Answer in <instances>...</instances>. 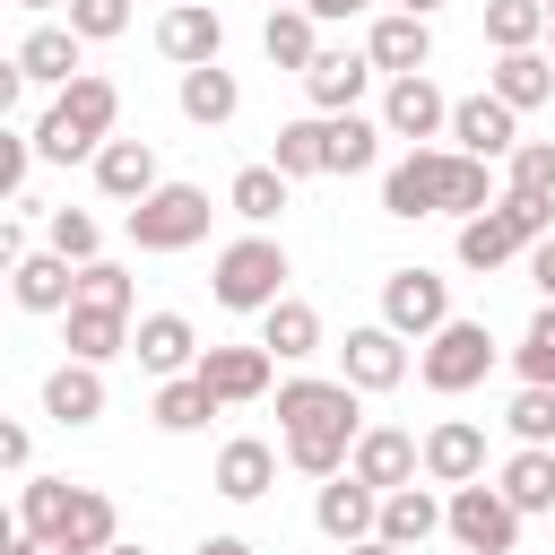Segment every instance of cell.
<instances>
[{"label":"cell","mask_w":555,"mask_h":555,"mask_svg":"<svg viewBox=\"0 0 555 555\" xmlns=\"http://www.w3.org/2000/svg\"><path fill=\"white\" fill-rule=\"evenodd\" d=\"M356 442H364V390L321 382V373L278 382V451H286V468H304L321 486V477H338L356 460Z\"/></svg>","instance_id":"cell-1"},{"label":"cell","mask_w":555,"mask_h":555,"mask_svg":"<svg viewBox=\"0 0 555 555\" xmlns=\"http://www.w3.org/2000/svg\"><path fill=\"white\" fill-rule=\"evenodd\" d=\"M17 529L43 538L52 555H104L121 538V512L104 486H69V477H26L17 486Z\"/></svg>","instance_id":"cell-2"},{"label":"cell","mask_w":555,"mask_h":555,"mask_svg":"<svg viewBox=\"0 0 555 555\" xmlns=\"http://www.w3.org/2000/svg\"><path fill=\"white\" fill-rule=\"evenodd\" d=\"M104 139H121V87L104 78V69H87L78 87H61L52 104H43V121H35V156L43 165H95L104 156Z\"/></svg>","instance_id":"cell-3"},{"label":"cell","mask_w":555,"mask_h":555,"mask_svg":"<svg viewBox=\"0 0 555 555\" xmlns=\"http://www.w3.org/2000/svg\"><path fill=\"white\" fill-rule=\"evenodd\" d=\"M286 278H295V260H286V243L278 234H234L225 251H217V269H208V295L225 304V312H269V304H286Z\"/></svg>","instance_id":"cell-4"},{"label":"cell","mask_w":555,"mask_h":555,"mask_svg":"<svg viewBox=\"0 0 555 555\" xmlns=\"http://www.w3.org/2000/svg\"><path fill=\"white\" fill-rule=\"evenodd\" d=\"M555 234V199H494L486 217H468L460 225V269H503V260H529V243H546Z\"/></svg>","instance_id":"cell-5"},{"label":"cell","mask_w":555,"mask_h":555,"mask_svg":"<svg viewBox=\"0 0 555 555\" xmlns=\"http://www.w3.org/2000/svg\"><path fill=\"white\" fill-rule=\"evenodd\" d=\"M494 356H503V347H494V330L460 312V321H442V330L416 347V382H425L434 399H460V390H477V382L494 373Z\"/></svg>","instance_id":"cell-6"},{"label":"cell","mask_w":555,"mask_h":555,"mask_svg":"<svg viewBox=\"0 0 555 555\" xmlns=\"http://www.w3.org/2000/svg\"><path fill=\"white\" fill-rule=\"evenodd\" d=\"M208 191L199 182H165V191H147L139 208H121V225H130V243L139 251H191V243H208Z\"/></svg>","instance_id":"cell-7"},{"label":"cell","mask_w":555,"mask_h":555,"mask_svg":"<svg viewBox=\"0 0 555 555\" xmlns=\"http://www.w3.org/2000/svg\"><path fill=\"white\" fill-rule=\"evenodd\" d=\"M442 538L460 546V555H512L520 546V512H512V494L503 486H451L442 494Z\"/></svg>","instance_id":"cell-8"},{"label":"cell","mask_w":555,"mask_h":555,"mask_svg":"<svg viewBox=\"0 0 555 555\" xmlns=\"http://www.w3.org/2000/svg\"><path fill=\"white\" fill-rule=\"evenodd\" d=\"M442 321H460V312H451V278H434V269H416V260L382 278V330H399L408 347H425Z\"/></svg>","instance_id":"cell-9"},{"label":"cell","mask_w":555,"mask_h":555,"mask_svg":"<svg viewBox=\"0 0 555 555\" xmlns=\"http://www.w3.org/2000/svg\"><path fill=\"white\" fill-rule=\"evenodd\" d=\"M373 121H382L399 147H451V95H442L434 78H390Z\"/></svg>","instance_id":"cell-10"},{"label":"cell","mask_w":555,"mask_h":555,"mask_svg":"<svg viewBox=\"0 0 555 555\" xmlns=\"http://www.w3.org/2000/svg\"><path fill=\"white\" fill-rule=\"evenodd\" d=\"M451 208V147H408L390 173H382V217H442Z\"/></svg>","instance_id":"cell-11"},{"label":"cell","mask_w":555,"mask_h":555,"mask_svg":"<svg viewBox=\"0 0 555 555\" xmlns=\"http://www.w3.org/2000/svg\"><path fill=\"white\" fill-rule=\"evenodd\" d=\"M9 61H17V78H26V87H52V95H61V87H78V78H87V35H78L69 17H43V26H26V35H17V52H9Z\"/></svg>","instance_id":"cell-12"},{"label":"cell","mask_w":555,"mask_h":555,"mask_svg":"<svg viewBox=\"0 0 555 555\" xmlns=\"http://www.w3.org/2000/svg\"><path fill=\"white\" fill-rule=\"evenodd\" d=\"M312 529H321L330 546H364V538H382V494H373L356 468H338V477H321V494H312Z\"/></svg>","instance_id":"cell-13"},{"label":"cell","mask_w":555,"mask_h":555,"mask_svg":"<svg viewBox=\"0 0 555 555\" xmlns=\"http://www.w3.org/2000/svg\"><path fill=\"white\" fill-rule=\"evenodd\" d=\"M451 147L460 156H477V165H512V147H520V113L486 87V95H460L451 104Z\"/></svg>","instance_id":"cell-14"},{"label":"cell","mask_w":555,"mask_h":555,"mask_svg":"<svg viewBox=\"0 0 555 555\" xmlns=\"http://www.w3.org/2000/svg\"><path fill=\"white\" fill-rule=\"evenodd\" d=\"M408 364H416V356H408V338H399V330H382V321L347 330V347H338V382H347V390H364V399H373V390H399V382H408Z\"/></svg>","instance_id":"cell-15"},{"label":"cell","mask_w":555,"mask_h":555,"mask_svg":"<svg viewBox=\"0 0 555 555\" xmlns=\"http://www.w3.org/2000/svg\"><path fill=\"white\" fill-rule=\"evenodd\" d=\"M156 52H165L173 69H217V61H225V17H217L208 0H173V9L156 17Z\"/></svg>","instance_id":"cell-16"},{"label":"cell","mask_w":555,"mask_h":555,"mask_svg":"<svg viewBox=\"0 0 555 555\" xmlns=\"http://www.w3.org/2000/svg\"><path fill=\"white\" fill-rule=\"evenodd\" d=\"M373 78H382V69H373V52H364V43H356V52H347V43H321V61L304 69V95H312V113H321V121H338V113H356V104H364V87H373Z\"/></svg>","instance_id":"cell-17"},{"label":"cell","mask_w":555,"mask_h":555,"mask_svg":"<svg viewBox=\"0 0 555 555\" xmlns=\"http://www.w3.org/2000/svg\"><path fill=\"white\" fill-rule=\"evenodd\" d=\"M364 52L382 78H425L434 69V17H408V9H382L364 26Z\"/></svg>","instance_id":"cell-18"},{"label":"cell","mask_w":555,"mask_h":555,"mask_svg":"<svg viewBox=\"0 0 555 555\" xmlns=\"http://www.w3.org/2000/svg\"><path fill=\"white\" fill-rule=\"evenodd\" d=\"M130 356H139V373H156V382H182V373H199V330L182 321V312H139V330H130Z\"/></svg>","instance_id":"cell-19"},{"label":"cell","mask_w":555,"mask_h":555,"mask_svg":"<svg viewBox=\"0 0 555 555\" xmlns=\"http://www.w3.org/2000/svg\"><path fill=\"white\" fill-rule=\"evenodd\" d=\"M373 494H399V486H416L425 477V442L408 434V425H364V442H356V460H347Z\"/></svg>","instance_id":"cell-20"},{"label":"cell","mask_w":555,"mask_h":555,"mask_svg":"<svg viewBox=\"0 0 555 555\" xmlns=\"http://www.w3.org/2000/svg\"><path fill=\"white\" fill-rule=\"evenodd\" d=\"M199 382L217 390V408H251V399H269V382H278V356L251 338V347H208L199 356Z\"/></svg>","instance_id":"cell-21"},{"label":"cell","mask_w":555,"mask_h":555,"mask_svg":"<svg viewBox=\"0 0 555 555\" xmlns=\"http://www.w3.org/2000/svg\"><path fill=\"white\" fill-rule=\"evenodd\" d=\"M477 477H486V425L468 416L425 425V486H477Z\"/></svg>","instance_id":"cell-22"},{"label":"cell","mask_w":555,"mask_h":555,"mask_svg":"<svg viewBox=\"0 0 555 555\" xmlns=\"http://www.w3.org/2000/svg\"><path fill=\"white\" fill-rule=\"evenodd\" d=\"M278 442H260V434H234V442H217V468H208V486L225 494V503H260L269 486H278Z\"/></svg>","instance_id":"cell-23"},{"label":"cell","mask_w":555,"mask_h":555,"mask_svg":"<svg viewBox=\"0 0 555 555\" xmlns=\"http://www.w3.org/2000/svg\"><path fill=\"white\" fill-rule=\"evenodd\" d=\"M104 399H113V390H104V364H78V356H69V364H52V373H43V416H52L61 434L95 425V416H104Z\"/></svg>","instance_id":"cell-24"},{"label":"cell","mask_w":555,"mask_h":555,"mask_svg":"<svg viewBox=\"0 0 555 555\" xmlns=\"http://www.w3.org/2000/svg\"><path fill=\"white\" fill-rule=\"evenodd\" d=\"M95 191H104V199H121V208H139L147 191H165L156 147H147V139H104V156H95Z\"/></svg>","instance_id":"cell-25"},{"label":"cell","mask_w":555,"mask_h":555,"mask_svg":"<svg viewBox=\"0 0 555 555\" xmlns=\"http://www.w3.org/2000/svg\"><path fill=\"white\" fill-rule=\"evenodd\" d=\"M9 295L26 304V312H69L78 304V260H61V251H26L17 269H9Z\"/></svg>","instance_id":"cell-26"},{"label":"cell","mask_w":555,"mask_h":555,"mask_svg":"<svg viewBox=\"0 0 555 555\" xmlns=\"http://www.w3.org/2000/svg\"><path fill=\"white\" fill-rule=\"evenodd\" d=\"M173 104H182V121H191V130H225V121L243 113V78H234L225 61H217V69H182Z\"/></svg>","instance_id":"cell-27"},{"label":"cell","mask_w":555,"mask_h":555,"mask_svg":"<svg viewBox=\"0 0 555 555\" xmlns=\"http://www.w3.org/2000/svg\"><path fill=\"white\" fill-rule=\"evenodd\" d=\"M130 312H95V304H69L61 312V347L78 356V364H113V356H130Z\"/></svg>","instance_id":"cell-28"},{"label":"cell","mask_w":555,"mask_h":555,"mask_svg":"<svg viewBox=\"0 0 555 555\" xmlns=\"http://www.w3.org/2000/svg\"><path fill=\"white\" fill-rule=\"evenodd\" d=\"M286 199H295V182H286V173H278L269 156H260V165H243V173L225 182V208H234V217H243L251 234H269V225L286 217Z\"/></svg>","instance_id":"cell-29"},{"label":"cell","mask_w":555,"mask_h":555,"mask_svg":"<svg viewBox=\"0 0 555 555\" xmlns=\"http://www.w3.org/2000/svg\"><path fill=\"white\" fill-rule=\"evenodd\" d=\"M260 52H269V69H295L304 78L321 61V17L312 9H269L260 17Z\"/></svg>","instance_id":"cell-30"},{"label":"cell","mask_w":555,"mask_h":555,"mask_svg":"<svg viewBox=\"0 0 555 555\" xmlns=\"http://www.w3.org/2000/svg\"><path fill=\"white\" fill-rule=\"evenodd\" d=\"M486 87H494V95H503L512 113H538V104L555 95V52H494Z\"/></svg>","instance_id":"cell-31"},{"label":"cell","mask_w":555,"mask_h":555,"mask_svg":"<svg viewBox=\"0 0 555 555\" xmlns=\"http://www.w3.org/2000/svg\"><path fill=\"white\" fill-rule=\"evenodd\" d=\"M269 165H278L286 182H312V173H330V121H321V113H295V121H278V139H269Z\"/></svg>","instance_id":"cell-32"},{"label":"cell","mask_w":555,"mask_h":555,"mask_svg":"<svg viewBox=\"0 0 555 555\" xmlns=\"http://www.w3.org/2000/svg\"><path fill=\"white\" fill-rule=\"evenodd\" d=\"M382 538H390L399 555H416L425 538H442V494H434V486H399V494H382Z\"/></svg>","instance_id":"cell-33"},{"label":"cell","mask_w":555,"mask_h":555,"mask_svg":"<svg viewBox=\"0 0 555 555\" xmlns=\"http://www.w3.org/2000/svg\"><path fill=\"white\" fill-rule=\"evenodd\" d=\"M260 347H269L278 364H304V356H321V312H312L304 295L269 304V312H260Z\"/></svg>","instance_id":"cell-34"},{"label":"cell","mask_w":555,"mask_h":555,"mask_svg":"<svg viewBox=\"0 0 555 555\" xmlns=\"http://www.w3.org/2000/svg\"><path fill=\"white\" fill-rule=\"evenodd\" d=\"M494 486L512 494V512H520V520H529V512H546V520H555V451H529V442H520V451L494 468Z\"/></svg>","instance_id":"cell-35"},{"label":"cell","mask_w":555,"mask_h":555,"mask_svg":"<svg viewBox=\"0 0 555 555\" xmlns=\"http://www.w3.org/2000/svg\"><path fill=\"white\" fill-rule=\"evenodd\" d=\"M147 416H156L165 434H199V425H208V416H225V408H217V390H208L199 373H182V382H156Z\"/></svg>","instance_id":"cell-36"},{"label":"cell","mask_w":555,"mask_h":555,"mask_svg":"<svg viewBox=\"0 0 555 555\" xmlns=\"http://www.w3.org/2000/svg\"><path fill=\"white\" fill-rule=\"evenodd\" d=\"M486 43L494 52H546V0H486Z\"/></svg>","instance_id":"cell-37"},{"label":"cell","mask_w":555,"mask_h":555,"mask_svg":"<svg viewBox=\"0 0 555 555\" xmlns=\"http://www.w3.org/2000/svg\"><path fill=\"white\" fill-rule=\"evenodd\" d=\"M382 139H390V130H382L373 113H338V121H330V173H373V165H382Z\"/></svg>","instance_id":"cell-38"},{"label":"cell","mask_w":555,"mask_h":555,"mask_svg":"<svg viewBox=\"0 0 555 555\" xmlns=\"http://www.w3.org/2000/svg\"><path fill=\"white\" fill-rule=\"evenodd\" d=\"M43 251H61V260L87 269V260H104V225H95L87 208H52V217H43Z\"/></svg>","instance_id":"cell-39"},{"label":"cell","mask_w":555,"mask_h":555,"mask_svg":"<svg viewBox=\"0 0 555 555\" xmlns=\"http://www.w3.org/2000/svg\"><path fill=\"white\" fill-rule=\"evenodd\" d=\"M503 191L512 199H555V139H520L512 165H503Z\"/></svg>","instance_id":"cell-40"},{"label":"cell","mask_w":555,"mask_h":555,"mask_svg":"<svg viewBox=\"0 0 555 555\" xmlns=\"http://www.w3.org/2000/svg\"><path fill=\"white\" fill-rule=\"evenodd\" d=\"M503 425H512V442H529V451H555V390L520 382V390H512V408H503Z\"/></svg>","instance_id":"cell-41"},{"label":"cell","mask_w":555,"mask_h":555,"mask_svg":"<svg viewBox=\"0 0 555 555\" xmlns=\"http://www.w3.org/2000/svg\"><path fill=\"white\" fill-rule=\"evenodd\" d=\"M512 373L538 382V390H555V304L529 312V330H520V347H512Z\"/></svg>","instance_id":"cell-42"},{"label":"cell","mask_w":555,"mask_h":555,"mask_svg":"<svg viewBox=\"0 0 555 555\" xmlns=\"http://www.w3.org/2000/svg\"><path fill=\"white\" fill-rule=\"evenodd\" d=\"M78 304H95V312H130L139 286H130L121 260H87V269H78Z\"/></svg>","instance_id":"cell-43"},{"label":"cell","mask_w":555,"mask_h":555,"mask_svg":"<svg viewBox=\"0 0 555 555\" xmlns=\"http://www.w3.org/2000/svg\"><path fill=\"white\" fill-rule=\"evenodd\" d=\"M43 156H35V130H0V191H9V208H26V173H35Z\"/></svg>","instance_id":"cell-44"},{"label":"cell","mask_w":555,"mask_h":555,"mask_svg":"<svg viewBox=\"0 0 555 555\" xmlns=\"http://www.w3.org/2000/svg\"><path fill=\"white\" fill-rule=\"evenodd\" d=\"M69 26H78L87 43H113V35L130 26V0H69Z\"/></svg>","instance_id":"cell-45"},{"label":"cell","mask_w":555,"mask_h":555,"mask_svg":"<svg viewBox=\"0 0 555 555\" xmlns=\"http://www.w3.org/2000/svg\"><path fill=\"white\" fill-rule=\"evenodd\" d=\"M520 269H529L538 304H555V234H546V243H529V260H520Z\"/></svg>","instance_id":"cell-46"},{"label":"cell","mask_w":555,"mask_h":555,"mask_svg":"<svg viewBox=\"0 0 555 555\" xmlns=\"http://www.w3.org/2000/svg\"><path fill=\"white\" fill-rule=\"evenodd\" d=\"M26 460H35V434H26V425H0V468L26 477Z\"/></svg>","instance_id":"cell-47"},{"label":"cell","mask_w":555,"mask_h":555,"mask_svg":"<svg viewBox=\"0 0 555 555\" xmlns=\"http://www.w3.org/2000/svg\"><path fill=\"white\" fill-rule=\"evenodd\" d=\"M304 9H312V17H321V26H347V17H373V9H382V0H304Z\"/></svg>","instance_id":"cell-48"},{"label":"cell","mask_w":555,"mask_h":555,"mask_svg":"<svg viewBox=\"0 0 555 555\" xmlns=\"http://www.w3.org/2000/svg\"><path fill=\"white\" fill-rule=\"evenodd\" d=\"M199 555H260L251 538H199Z\"/></svg>","instance_id":"cell-49"},{"label":"cell","mask_w":555,"mask_h":555,"mask_svg":"<svg viewBox=\"0 0 555 555\" xmlns=\"http://www.w3.org/2000/svg\"><path fill=\"white\" fill-rule=\"evenodd\" d=\"M338 555H399L390 538H364V546H338Z\"/></svg>","instance_id":"cell-50"},{"label":"cell","mask_w":555,"mask_h":555,"mask_svg":"<svg viewBox=\"0 0 555 555\" xmlns=\"http://www.w3.org/2000/svg\"><path fill=\"white\" fill-rule=\"evenodd\" d=\"M390 9H408V17H434V9H442V0H390Z\"/></svg>","instance_id":"cell-51"},{"label":"cell","mask_w":555,"mask_h":555,"mask_svg":"<svg viewBox=\"0 0 555 555\" xmlns=\"http://www.w3.org/2000/svg\"><path fill=\"white\" fill-rule=\"evenodd\" d=\"M104 555H147V546H139V538H113V546H104Z\"/></svg>","instance_id":"cell-52"},{"label":"cell","mask_w":555,"mask_h":555,"mask_svg":"<svg viewBox=\"0 0 555 555\" xmlns=\"http://www.w3.org/2000/svg\"><path fill=\"white\" fill-rule=\"evenodd\" d=\"M17 9H35V17H43V9H69V0H17Z\"/></svg>","instance_id":"cell-53"},{"label":"cell","mask_w":555,"mask_h":555,"mask_svg":"<svg viewBox=\"0 0 555 555\" xmlns=\"http://www.w3.org/2000/svg\"><path fill=\"white\" fill-rule=\"evenodd\" d=\"M546 52H555V0H546Z\"/></svg>","instance_id":"cell-54"},{"label":"cell","mask_w":555,"mask_h":555,"mask_svg":"<svg viewBox=\"0 0 555 555\" xmlns=\"http://www.w3.org/2000/svg\"><path fill=\"white\" fill-rule=\"evenodd\" d=\"M269 9H304V0H269Z\"/></svg>","instance_id":"cell-55"},{"label":"cell","mask_w":555,"mask_h":555,"mask_svg":"<svg viewBox=\"0 0 555 555\" xmlns=\"http://www.w3.org/2000/svg\"><path fill=\"white\" fill-rule=\"evenodd\" d=\"M165 9H173V0H165Z\"/></svg>","instance_id":"cell-56"}]
</instances>
